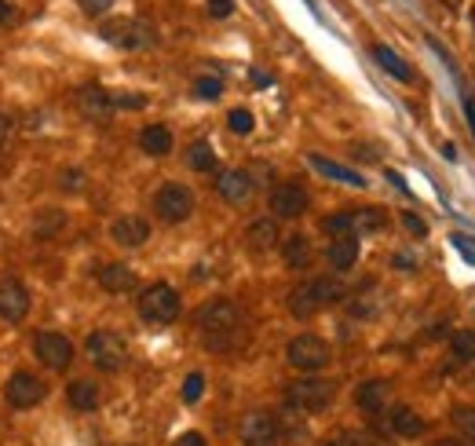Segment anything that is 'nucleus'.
<instances>
[{
	"mask_svg": "<svg viewBox=\"0 0 475 446\" xmlns=\"http://www.w3.org/2000/svg\"><path fill=\"white\" fill-rule=\"evenodd\" d=\"M197 329H201V337H205L208 348H230L234 337H238V329H242V311H238L234 300L216 297V300H208L197 311Z\"/></svg>",
	"mask_w": 475,
	"mask_h": 446,
	"instance_id": "f257e3e1",
	"label": "nucleus"
},
{
	"mask_svg": "<svg viewBox=\"0 0 475 446\" xmlns=\"http://www.w3.org/2000/svg\"><path fill=\"white\" fill-rule=\"evenodd\" d=\"M344 300V286L337 279H308L289 293V311L297 319H315L318 311H326L329 304Z\"/></svg>",
	"mask_w": 475,
	"mask_h": 446,
	"instance_id": "f03ea898",
	"label": "nucleus"
},
{
	"mask_svg": "<svg viewBox=\"0 0 475 446\" xmlns=\"http://www.w3.org/2000/svg\"><path fill=\"white\" fill-rule=\"evenodd\" d=\"M333 399H337V384L322 377H304L286 384V406L297 413H322L333 406Z\"/></svg>",
	"mask_w": 475,
	"mask_h": 446,
	"instance_id": "7ed1b4c3",
	"label": "nucleus"
},
{
	"mask_svg": "<svg viewBox=\"0 0 475 446\" xmlns=\"http://www.w3.org/2000/svg\"><path fill=\"white\" fill-rule=\"evenodd\" d=\"M136 308H139V319H147L150 326H168V322L179 319L183 300H179V293H176L168 282H154V286H147V289L139 293Z\"/></svg>",
	"mask_w": 475,
	"mask_h": 446,
	"instance_id": "20e7f679",
	"label": "nucleus"
},
{
	"mask_svg": "<svg viewBox=\"0 0 475 446\" xmlns=\"http://www.w3.org/2000/svg\"><path fill=\"white\" fill-rule=\"evenodd\" d=\"M99 37L125 52H143V48L157 45V30L147 19H110V23H103Z\"/></svg>",
	"mask_w": 475,
	"mask_h": 446,
	"instance_id": "39448f33",
	"label": "nucleus"
},
{
	"mask_svg": "<svg viewBox=\"0 0 475 446\" xmlns=\"http://www.w3.org/2000/svg\"><path fill=\"white\" fill-rule=\"evenodd\" d=\"M85 351H88L92 366L103 370V373H117V370H125V362H128V344H125V337L114 333V329H96V333H88Z\"/></svg>",
	"mask_w": 475,
	"mask_h": 446,
	"instance_id": "423d86ee",
	"label": "nucleus"
},
{
	"mask_svg": "<svg viewBox=\"0 0 475 446\" xmlns=\"http://www.w3.org/2000/svg\"><path fill=\"white\" fill-rule=\"evenodd\" d=\"M286 359H289V366L300 370V373H318V370L329 366L333 351H329V344H326L322 337H315V333H300V337L289 340Z\"/></svg>",
	"mask_w": 475,
	"mask_h": 446,
	"instance_id": "0eeeda50",
	"label": "nucleus"
},
{
	"mask_svg": "<svg viewBox=\"0 0 475 446\" xmlns=\"http://www.w3.org/2000/svg\"><path fill=\"white\" fill-rule=\"evenodd\" d=\"M154 212H157L161 223H183V219H190V212H194V190L183 187V183H165L154 194Z\"/></svg>",
	"mask_w": 475,
	"mask_h": 446,
	"instance_id": "6e6552de",
	"label": "nucleus"
},
{
	"mask_svg": "<svg viewBox=\"0 0 475 446\" xmlns=\"http://www.w3.org/2000/svg\"><path fill=\"white\" fill-rule=\"evenodd\" d=\"M45 395H48L45 380L37 373H30V370L12 373L8 384H5V399H8L12 410H34L37 402H45Z\"/></svg>",
	"mask_w": 475,
	"mask_h": 446,
	"instance_id": "1a4fd4ad",
	"label": "nucleus"
},
{
	"mask_svg": "<svg viewBox=\"0 0 475 446\" xmlns=\"http://www.w3.org/2000/svg\"><path fill=\"white\" fill-rule=\"evenodd\" d=\"M268 205H271L275 219H300V216L308 212V205H311V194H308L300 183L289 179V183H278V187L271 190Z\"/></svg>",
	"mask_w": 475,
	"mask_h": 446,
	"instance_id": "9d476101",
	"label": "nucleus"
},
{
	"mask_svg": "<svg viewBox=\"0 0 475 446\" xmlns=\"http://www.w3.org/2000/svg\"><path fill=\"white\" fill-rule=\"evenodd\" d=\"M34 355L41 359V366L63 373V370L74 362V344H70V337L48 329V333H37V337H34Z\"/></svg>",
	"mask_w": 475,
	"mask_h": 446,
	"instance_id": "9b49d317",
	"label": "nucleus"
},
{
	"mask_svg": "<svg viewBox=\"0 0 475 446\" xmlns=\"http://www.w3.org/2000/svg\"><path fill=\"white\" fill-rule=\"evenodd\" d=\"M282 442V424L268 410H253L242 421V446H278Z\"/></svg>",
	"mask_w": 475,
	"mask_h": 446,
	"instance_id": "f8f14e48",
	"label": "nucleus"
},
{
	"mask_svg": "<svg viewBox=\"0 0 475 446\" xmlns=\"http://www.w3.org/2000/svg\"><path fill=\"white\" fill-rule=\"evenodd\" d=\"M30 315V289L19 279H0V319L5 322H23Z\"/></svg>",
	"mask_w": 475,
	"mask_h": 446,
	"instance_id": "ddd939ff",
	"label": "nucleus"
},
{
	"mask_svg": "<svg viewBox=\"0 0 475 446\" xmlns=\"http://www.w3.org/2000/svg\"><path fill=\"white\" fill-rule=\"evenodd\" d=\"M253 176L246 172V168H227V172H219V179H216V194L223 198V201H230V205H242V201H249L253 198Z\"/></svg>",
	"mask_w": 475,
	"mask_h": 446,
	"instance_id": "4468645a",
	"label": "nucleus"
},
{
	"mask_svg": "<svg viewBox=\"0 0 475 446\" xmlns=\"http://www.w3.org/2000/svg\"><path fill=\"white\" fill-rule=\"evenodd\" d=\"M110 235H114L117 246H125V249H139V246L150 242V219H143V216H121V219H114Z\"/></svg>",
	"mask_w": 475,
	"mask_h": 446,
	"instance_id": "2eb2a0df",
	"label": "nucleus"
},
{
	"mask_svg": "<svg viewBox=\"0 0 475 446\" xmlns=\"http://www.w3.org/2000/svg\"><path fill=\"white\" fill-rule=\"evenodd\" d=\"M278 242H282V235H278V219H275V216H268V219H253V223H249L246 246H249L253 253H271Z\"/></svg>",
	"mask_w": 475,
	"mask_h": 446,
	"instance_id": "dca6fc26",
	"label": "nucleus"
},
{
	"mask_svg": "<svg viewBox=\"0 0 475 446\" xmlns=\"http://www.w3.org/2000/svg\"><path fill=\"white\" fill-rule=\"evenodd\" d=\"M77 110H81L85 117H92V121H103V117L114 110V96L103 92L99 85H88V88L77 92Z\"/></svg>",
	"mask_w": 475,
	"mask_h": 446,
	"instance_id": "f3484780",
	"label": "nucleus"
},
{
	"mask_svg": "<svg viewBox=\"0 0 475 446\" xmlns=\"http://www.w3.org/2000/svg\"><path fill=\"white\" fill-rule=\"evenodd\" d=\"M388 399H391V380H384V377L362 380L359 391H355V402H359L366 413H380V410L388 406Z\"/></svg>",
	"mask_w": 475,
	"mask_h": 446,
	"instance_id": "a211bd4d",
	"label": "nucleus"
},
{
	"mask_svg": "<svg viewBox=\"0 0 475 446\" xmlns=\"http://www.w3.org/2000/svg\"><path fill=\"white\" fill-rule=\"evenodd\" d=\"M96 279H99V286L106 293H128V289H136V271L128 264H103L96 271Z\"/></svg>",
	"mask_w": 475,
	"mask_h": 446,
	"instance_id": "6ab92c4d",
	"label": "nucleus"
},
{
	"mask_svg": "<svg viewBox=\"0 0 475 446\" xmlns=\"http://www.w3.org/2000/svg\"><path fill=\"white\" fill-rule=\"evenodd\" d=\"M388 428L395 431V435H402V439H417V435H424V417L417 413V410H409V406H395L391 413H388Z\"/></svg>",
	"mask_w": 475,
	"mask_h": 446,
	"instance_id": "aec40b11",
	"label": "nucleus"
},
{
	"mask_svg": "<svg viewBox=\"0 0 475 446\" xmlns=\"http://www.w3.org/2000/svg\"><path fill=\"white\" fill-rule=\"evenodd\" d=\"M333 271H351L355 260H359V235H344V238H333L329 249H326Z\"/></svg>",
	"mask_w": 475,
	"mask_h": 446,
	"instance_id": "412c9836",
	"label": "nucleus"
},
{
	"mask_svg": "<svg viewBox=\"0 0 475 446\" xmlns=\"http://www.w3.org/2000/svg\"><path fill=\"white\" fill-rule=\"evenodd\" d=\"M282 257H286V264H289L293 271H304V268H311L315 249H311V242H308L304 235H289V238L282 242Z\"/></svg>",
	"mask_w": 475,
	"mask_h": 446,
	"instance_id": "4be33fe9",
	"label": "nucleus"
},
{
	"mask_svg": "<svg viewBox=\"0 0 475 446\" xmlns=\"http://www.w3.org/2000/svg\"><path fill=\"white\" fill-rule=\"evenodd\" d=\"M99 384H92V380H70L66 384V402L74 406V410H81V413H88V410H96L99 406Z\"/></svg>",
	"mask_w": 475,
	"mask_h": 446,
	"instance_id": "5701e85b",
	"label": "nucleus"
},
{
	"mask_svg": "<svg viewBox=\"0 0 475 446\" xmlns=\"http://www.w3.org/2000/svg\"><path fill=\"white\" fill-rule=\"evenodd\" d=\"M139 147H143L150 157H165V154L172 150V132H168V125H147V128L139 132Z\"/></svg>",
	"mask_w": 475,
	"mask_h": 446,
	"instance_id": "b1692460",
	"label": "nucleus"
},
{
	"mask_svg": "<svg viewBox=\"0 0 475 446\" xmlns=\"http://www.w3.org/2000/svg\"><path fill=\"white\" fill-rule=\"evenodd\" d=\"M373 59L395 77V81H413V70H409V63L402 59V56H395L388 45H373Z\"/></svg>",
	"mask_w": 475,
	"mask_h": 446,
	"instance_id": "393cba45",
	"label": "nucleus"
},
{
	"mask_svg": "<svg viewBox=\"0 0 475 446\" xmlns=\"http://www.w3.org/2000/svg\"><path fill=\"white\" fill-rule=\"evenodd\" d=\"M351 223H355V235H366V231H380L384 223H388V216H384V208H351Z\"/></svg>",
	"mask_w": 475,
	"mask_h": 446,
	"instance_id": "a878e982",
	"label": "nucleus"
},
{
	"mask_svg": "<svg viewBox=\"0 0 475 446\" xmlns=\"http://www.w3.org/2000/svg\"><path fill=\"white\" fill-rule=\"evenodd\" d=\"M187 165H190L194 172H208V168H216V150H212V143H205V139L190 143V147H187Z\"/></svg>",
	"mask_w": 475,
	"mask_h": 446,
	"instance_id": "bb28decb",
	"label": "nucleus"
},
{
	"mask_svg": "<svg viewBox=\"0 0 475 446\" xmlns=\"http://www.w3.org/2000/svg\"><path fill=\"white\" fill-rule=\"evenodd\" d=\"M450 359L453 362H475V329H460L450 337Z\"/></svg>",
	"mask_w": 475,
	"mask_h": 446,
	"instance_id": "cd10ccee",
	"label": "nucleus"
},
{
	"mask_svg": "<svg viewBox=\"0 0 475 446\" xmlns=\"http://www.w3.org/2000/svg\"><path fill=\"white\" fill-rule=\"evenodd\" d=\"M311 165H315L318 172L333 176V179H344V183H351V187H366V179H362L359 172H351V168H344V165H333V161H326V157H318V154H311Z\"/></svg>",
	"mask_w": 475,
	"mask_h": 446,
	"instance_id": "c85d7f7f",
	"label": "nucleus"
},
{
	"mask_svg": "<svg viewBox=\"0 0 475 446\" xmlns=\"http://www.w3.org/2000/svg\"><path fill=\"white\" fill-rule=\"evenodd\" d=\"M63 223H66V216H63L59 208H41L37 219H34V231H37L41 238H48V235L63 231Z\"/></svg>",
	"mask_w": 475,
	"mask_h": 446,
	"instance_id": "c756f323",
	"label": "nucleus"
},
{
	"mask_svg": "<svg viewBox=\"0 0 475 446\" xmlns=\"http://www.w3.org/2000/svg\"><path fill=\"white\" fill-rule=\"evenodd\" d=\"M322 231L333 235V238H344V235H355V223H351V208L348 212H333L322 219Z\"/></svg>",
	"mask_w": 475,
	"mask_h": 446,
	"instance_id": "7c9ffc66",
	"label": "nucleus"
},
{
	"mask_svg": "<svg viewBox=\"0 0 475 446\" xmlns=\"http://www.w3.org/2000/svg\"><path fill=\"white\" fill-rule=\"evenodd\" d=\"M453 428L460 431V439L475 442V406H457L453 410Z\"/></svg>",
	"mask_w": 475,
	"mask_h": 446,
	"instance_id": "2f4dec72",
	"label": "nucleus"
},
{
	"mask_svg": "<svg viewBox=\"0 0 475 446\" xmlns=\"http://www.w3.org/2000/svg\"><path fill=\"white\" fill-rule=\"evenodd\" d=\"M326 446H373L366 431H355V428H344V431H333L326 439Z\"/></svg>",
	"mask_w": 475,
	"mask_h": 446,
	"instance_id": "473e14b6",
	"label": "nucleus"
},
{
	"mask_svg": "<svg viewBox=\"0 0 475 446\" xmlns=\"http://www.w3.org/2000/svg\"><path fill=\"white\" fill-rule=\"evenodd\" d=\"M227 125H230V132H234V136H249L257 121H253V114H249L246 106H238V110H230V114H227Z\"/></svg>",
	"mask_w": 475,
	"mask_h": 446,
	"instance_id": "72a5a7b5",
	"label": "nucleus"
},
{
	"mask_svg": "<svg viewBox=\"0 0 475 446\" xmlns=\"http://www.w3.org/2000/svg\"><path fill=\"white\" fill-rule=\"evenodd\" d=\"M194 96L197 99H219L223 96V81L219 77H197L194 81Z\"/></svg>",
	"mask_w": 475,
	"mask_h": 446,
	"instance_id": "f704fd0d",
	"label": "nucleus"
},
{
	"mask_svg": "<svg viewBox=\"0 0 475 446\" xmlns=\"http://www.w3.org/2000/svg\"><path fill=\"white\" fill-rule=\"evenodd\" d=\"M201 391H205V377H201V373H190V377L183 380V402H197Z\"/></svg>",
	"mask_w": 475,
	"mask_h": 446,
	"instance_id": "c9c22d12",
	"label": "nucleus"
},
{
	"mask_svg": "<svg viewBox=\"0 0 475 446\" xmlns=\"http://www.w3.org/2000/svg\"><path fill=\"white\" fill-rule=\"evenodd\" d=\"M77 5H81V12H85V15L99 19V15H106V12L114 8V0H77Z\"/></svg>",
	"mask_w": 475,
	"mask_h": 446,
	"instance_id": "e433bc0d",
	"label": "nucleus"
},
{
	"mask_svg": "<svg viewBox=\"0 0 475 446\" xmlns=\"http://www.w3.org/2000/svg\"><path fill=\"white\" fill-rule=\"evenodd\" d=\"M59 187H63V190H74V194H77V190L85 187V172H77V168L63 172V176H59Z\"/></svg>",
	"mask_w": 475,
	"mask_h": 446,
	"instance_id": "4c0bfd02",
	"label": "nucleus"
},
{
	"mask_svg": "<svg viewBox=\"0 0 475 446\" xmlns=\"http://www.w3.org/2000/svg\"><path fill=\"white\" fill-rule=\"evenodd\" d=\"M114 106H121V110H143L147 99H143V96H128V92H121V96H114Z\"/></svg>",
	"mask_w": 475,
	"mask_h": 446,
	"instance_id": "58836bf2",
	"label": "nucleus"
},
{
	"mask_svg": "<svg viewBox=\"0 0 475 446\" xmlns=\"http://www.w3.org/2000/svg\"><path fill=\"white\" fill-rule=\"evenodd\" d=\"M234 12V0H208V15L212 19H227Z\"/></svg>",
	"mask_w": 475,
	"mask_h": 446,
	"instance_id": "ea45409f",
	"label": "nucleus"
},
{
	"mask_svg": "<svg viewBox=\"0 0 475 446\" xmlns=\"http://www.w3.org/2000/svg\"><path fill=\"white\" fill-rule=\"evenodd\" d=\"M172 446H208L205 442V435L201 431H183V435H176V442Z\"/></svg>",
	"mask_w": 475,
	"mask_h": 446,
	"instance_id": "a19ab883",
	"label": "nucleus"
},
{
	"mask_svg": "<svg viewBox=\"0 0 475 446\" xmlns=\"http://www.w3.org/2000/svg\"><path fill=\"white\" fill-rule=\"evenodd\" d=\"M402 223H406V228H409L417 238H424V231H428V228H424V219H417L413 212H402Z\"/></svg>",
	"mask_w": 475,
	"mask_h": 446,
	"instance_id": "79ce46f5",
	"label": "nucleus"
},
{
	"mask_svg": "<svg viewBox=\"0 0 475 446\" xmlns=\"http://www.w3.org/2000/svg\"><path fill=\"white\" fill-rule=\"evenodd\" d=\"M475 238H468V235H453V246L460 249V253H468V260H475V246H471Z\"/></svg>",
	"mask_w": 475,
	"mask_h": 446,
	"instance_id": "37998d69",
	"label": "nucleus"
},
{
	"mask_svg": "<svg viewBox=\"0 0 475 446\" xmlns=\"http://www.w3.org/2000/svg\"><path fill=\"white\" fill-rule=\"evenodd\" d=\"M8 136H12V117H8L5 110H0V147L8 143Z\"/></svg>",
	"mask_w": 475,
	"mask_h": 446,
	"instance_id": "c03bdc74",
	"label": "nucleus"
},
{
	"mask_svg": "<svg viewBox=\"0 0 475 446\" xmlns=\"http://www.w3.org/2000/svg\"><path fill=\"white\" fill-rule=\"evenodd\" d=\"M12 19V5H8V0H0V26H5Z\"/></svg>",
	"mask_w": 475,
	"mask_h": 446,
	"instance_id": "a18cd8bd",
	"label": "nucleus"
},
{
	"mask_svg": "<svg viewBox=\"0 0 475 446\" xmlns=\"http://www.w3.org/2000/svg\"><path fill=\"white\" fill-rule=\"evenodd\" d=\"M431 446H464V439H435Z\"/></svg>",
	"mask_w": 475,
	"mask_h": 446,
	"instance_id": "49530a36",
	"label": "nucleus"
}]
</instances>
